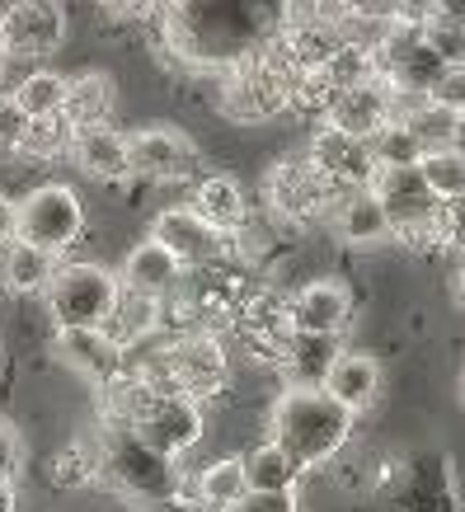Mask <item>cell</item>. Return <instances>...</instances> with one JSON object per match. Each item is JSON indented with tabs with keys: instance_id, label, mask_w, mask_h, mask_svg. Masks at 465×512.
Instances as JSON below:
<instances>
[{
	"instance_id": "83f0119b",
	"label": "cell",
	"mask_w": 465,
	"mask_h": 512,
	"mask_svg": "<svg viewBox=\"0 0 465 512\" xmlns=\"http://www.w3.org/2000/svg\"><path fill=\"white\" fill-rule=\"evenodd\" d=\"M409 132L419 137V146L433 156V151H461L465 146V118L461 113H447L437 104H423L414 118H409Z\"/></svg>"
},
{
	"instance_id": "2e32d148",
	"label": "cell",
	"mask_w": 465,
	"mask_h": 512,
	"mask_svg": "<svg viewBox=\"0 0 465 512\" xmlns=\"http://www.w3.org/2000/svg\"><path fill=\"white\" fill-rule=\"evenodd\" d=\"M339 357H343V339H329V334H292L278 372H282V381H287V390H325L334 367H339Z\"/></svg>"
},
{
	"instance_id": "d4e9b609",
	"label": "cell",
	"mask_w": 465,
	"mask_h": 512,
	"mask_svg": "<svg viewBox=\"0 0 465 512\" xmlns=\"http://www.w3.org/2000/svg\"><path fill=\"white\" fill-rule=\"evenodd\" d=\"M155 329H160V301H146V296H132L123 292V301H118V311H113L109 320V334L123 353H132V348H141V343L151 339Z\"/></svg>"
},
{
	"instance_id": "9c48e42d",
	"label": "cell",
	"mask_w": 465,
	"mask_h": 512,
	"mask_svg": "<svg viewBox=\"0 0 465 512\" xmlns=\"http://www.w3.org/2000/svg\"><path fill=\"white\" fill-rule=\"evenodd\" d=\"M306 160L325 174L339 193H367V188L376 184V174H381V165H376V156H372V141L348 137V132H339V127H329V123H320L310 132Z\"/></svg>"
},
{
	"instance_id": "6da1fadb",
	"label": "cell",
	"mask_w": 465,
	"mask_h": 512,
	"mask_svg": "<svg viewBox=\"0 0 465 512\" xmlns=\"http://www.w3.org/2000/svg\"><path fill=\"white\" fill-rule=\"evenodd\" d=\"M170 47L193 66H235L268 47L264 15L249 5H160Z\"/></svg>"
},
{
	"instance_id": "f1b7e54d",
	"label": "cell",
	"mask_w": 465,
	"mask_h": 512,
	"mask_svg": "<svg viewBox=\"0 0 465 512\" xmlns=\"http://www.w3.org/2000/svg\"><path fill=\"white\" fill-rule=\"evenodd\" d=\"M372 156L381 170H419L428 151H423L419 137L409 132V123H386L372 137Z\"/></svg>"
},
{
	"instance_id": "8fae6325",
	"label": "cell",
	"mask_w": 465,
	"mask_h": 512,
	"mask_svg": "<svg viewBox=\"0 0 465 512\" xmlns=\"http://www.w3.org/2000/svg\"><path fill=\"white\" fill-rule=\"evenodd\" d=\"M287 325H292V334H329V339H343V329L353 325L348 287L334 278L306 282V287L287 301Z\"/></svg>"
},
{
	"instance_id": "d6a6232c",
	"label": "cell",
	"mask_w": 465,
	"mask_h": 512,
	"mask_svg": "<svg viewBox=\"0 0 465 512\" xmlns=\"http://www.w3.org/2000/svg\"><path fill=\"white\" fill-rule=\"evenodd\" d=\"M71 141H76V132H71L66 118H38V123H29V137L19 146V156L52 160V156H62V151H71Z\"/></svg>"
},
{
	"instance_id": "74e56055",
	"label": "cell",
	"mask_w": 465,
	"mask_h": 512,
	"mask_svg": "<svg viewBox=\"0 0 465 512\" xmlns=\"http://www.w3.org/2000/svg\"><path fill=\"white\" fill-rule=\"evenodd\" d=\"M231 512H301V503H296V494H249Z\"/></svg>"
},
{
	"instance_id": "7c38bea8",
	"label": "cell",
	"mask_w": 465,
	"mask_h": 512,
	"mask_svg": "<svg viewBox=\"0 0 465 512\" xmlns=\"http://www.w3.org/2000/svg\"><path fill=\"white\" fill-rule=\"evenodd\" d=\"M320 123L339 127L348 137L372 141L386 123H395V90L386 85V76L372 80V85H353V90H339L329 99V109Z\"/></svg>"
},
{
	"instance_id": "f546056e",
	"label": "cell",
	"mask_w": 465,
	"mask_h": 512,
	"mask_svg": "<svg viewBox=\"0 0 465 512\" xmlns=\"http://www.w3.org/2000/svg\"><path fill=\"white\" fill-rule=\"evenodd\" d=\"M325 76H329V85H334V94L353 90V85H372V80H381V57H376V52H367V47H348V43H343L339 52L325 62Z\"/></svg>"
},
{
	"instance_id": "ac0fdd59",
	"label": "cell",
	"mask_w": 465,
	"mask_h": 512,
	"mask_svg": "<svg viewBox=\"0 0 465 512\" xmlns=\"http://www.w3.org/2000/svg\"><path fill=\"white\" fill-rule=\"evenodd\" d=\"M188 207H193L212 231L231 235V240L249 226V198H245V188L235 184L231 174H212V179H202V184L193 188V202H188Z\"/></svg>"
},
{
	"instance_id": "4316f807",
	"label": "cell",
	"mask_w": 465,
	"mask_h": 512,
	"mask_svg": "<svg viewBox=\"0 0 465 512\" xmlns=\"http://www.w3.org/2000/svg\"><path fill=\"white\" fill-rule=\"evenodd\" d=\"M10 94H15V104L29 113L33 123H38V118H62L66 76H57V71H29Z\"/></svg>"
},
{
	"instance_id": "d590c367",
	"label": "cell",
	"mask_w": 465,
	"mask_h": 512,
	"mask_svg": "<svg viewBox=\"0 0 465 512\" xmlns=\"http://www.w3.org/2000/svg\"><path fill=\"white\" fill-rule=\"evenodd\" d=\"M19 470H24V442H19V433L10 423L0 419V480L15 484Z\"/></svg>"
},
{
	"instance_id": "7a4b0ae2",
	"label": "cell",
	"mask_w": 465,
	"mask_h": 512,
	"mask_svg": "<svg viewBox=\"0 0 465 512\" xmlns=\"http://www.w3.org/2000/svg\"><path fill=\"white\" fill-rule=\"evenodd\" d=\"M353 423L357 419L329 390H282L278 404H273V414H268L273 442H278L301 470H315V466H325V461H334V456L348 447Z\"/></svg>"
},
{
	"instance_id": "e575fe53",
	"label": "cell",
	"mask_w": 465,
	"mask_h": 512,
	"mask_svg": "<svg viewBox=\"0 0 465 512\" xmlns=\"http://www.w3.org/2000/svg\"><path fill=\"white\" fill-rule=\"evenodd\" d=\"M428 104L447 113H461L465 118V66H447V76L437 80V90L428 94Z\"/></svg>"
},
{
	"instance_id": "5bb4252c",
	"label": "cell",
	"mask_w": 465,
	"mask_h": 512,
	"mask_svg": "<svg viewBox=\"0 0 465 512\" xmlns=\"http://www.w3.org/2000/svg\"><path fill=\"white\" fill-rule=\"evenodd\" d=\"M118 278H123V292H132V296H146V301H170L174 292H184L188 268L179 264L160 240L146 235L141 245H132V254H127L123 268H118Z\"/></svg>"
},
{
	"instance_id": "30bf717a",
	"label": "cell",
	"mask_w": 465,
	"mask_h": 512,
	"mask_svg": "<svg viewBox=\"0 0 465 512\" xmlns=\"http://www.w3.org/2000/svg\"><path fill=\"white\" fill-rule=\"evenodd\" d=\"M0 43L10 57H52L66 43V10L52 0L0 5Z\"/></svg>"
},
{
	"instance_id": "f35d334b",
	"label": "cell",
	"mask_w": 465,
	"mask_h": 512,
	"mask_svg": "<svg viewBox=\"0 0 465 512\" xmlns=\"http://www.w3.org/2000/svg\"><path fill=\"white\" fill-rule=\"evenodd\" d=\"M10 245H19V202L0 193V254Z\"/></svg>"
},
{
	"instance_id": "9a60e30c",
	"label": "cell",
	"mask_w": 465,
	"mask_h": 512,
	"mask_svg": "<svg viewBox=\"0 0 465 512\" xmlns=\"http://www.w3.org/2000/svg\"><path fill=\"white\" fill-rule=\"evenodd\" d=\"M57 357L99 390H109L127 372V353L104 329H57Z\"/></svg>"
},
{
	"instance_id": "277c9868",
	"label": "cell",
	"mask_w": 465,
	"mask_h": 512,
	"mask_svg": "<svg viewBox=\"0 0 465 512\" xmlns=\"http://www.w3.org/2000/svg\"><path fill=\"white\" fill-rule=\"evenodd\" d=\"M296 80H301V71L268 38V47L221 71V113L235 123H268L282 109H292Z\"/></svg>"
},
{
	"instance_id": "7bdbcfd3",
	"label": "cell",
	"mask_w": 465,
	"mask_h": 512,
	"mask_svg": "<svg viewBox=\"0 0 465 512\" xmlns=\"http://www.w3.org/2000/svg\"><path fill=\"white\" fill-rule=\"evenodd\" d=\"M461 395H465V376H461Z\"/></svg>"
},
{
	"instance_id": "484cf974",
	"label": "cell",
	"mask_w": 465,
	"mask_h": 512,
	"mask_svg": "<svg viewBox=\"0 0 465 512\" xmlns=\"http://www.w3.org/2000/svg\"><path fill=\"white\" fill-rule=\"evenodd\" d=\"M104 475V442L99 437H76V442H66L57 451V461H52V480L62 484V489H80V484H90Z\"/></svg>"
},
{
	"instance_id": "b9f144b4",
	"label": "cell",
	"mask_w": 465,
	"mask_h": 512,
	"mask_svg": "<svg viewBox=\"0 0 465 512\" xmlns=\"http://www.w3.org/2000/svg\"><path fill=\"white\" fill-rule=\"evenodd\" d=\"M5 62H10V52H5V43H0V76H5Z\"/></svg>"
},
{
	"instance_id": "4fadbf2b",
	"label": "cell",
	"mask_w": 465,
	"mask_h": 512,
	"mask_svg": "<svg viewBox=\"0 0 465 512\" xmlns=\"http://www.w3.org/2000/svg\"><path fill=\"white\" fill-rule=\"evenodd\" d=\"M127 141H132V174L141 179L170 184V179H188L198 165V151L179 127H141Z\"/></svg>"
},
{
	"instance_id": "44dd1931",
	"label": "cell",
	"mask_w": 465,
	"mask_h": 512,
	"mask_svg": "<svg viewBox=\"0 0 465 512\" xmlns=\"http://www.w3.org/2000/svg\"><path fill=\"white\" fill-rule=\"evenodd\" d=\"M325 390L357 419V414H362V409H372L376 395H381V362L367 357V353H343Z\"/></svg>"
},
{
	"instance_id": "8d00e7d4",
	"label": "cell",
	"mask_w": 465,
	"mask_h": 512,
	"mask_svg": "<svg viewBox=\"0 0 465 512\" xmlns=\"http://www.w3.org/2000/svg\"><path fill=\"white\" fill-rule=\"evenodd\" d=\"M442 245L461 249L465 254V198L461 202H442Z\"/></svg>"
},
{
	"instance_id": "8992f818",
	"label": "cell",
	"mask_w": 465,
	"mask_h": 512,
	"mask_svg": "<svg viewBox=\"0 0 465 512\" xmlns=\"http://www.w3.org/2000/svg\"><path fill=\"white\" fill-rule=\"evenodd\" d=\"M264 198L282 221H292V226H315V221L334 217V207H339L343 193L329 184L306 156H287L264 174Z\"/></svg>"
},
{
	"instance_id": "d6986e66",
	"label": "cell",
	"mask_w": 465,
	"mask_h": 512,
	"mask_svg": "<svg viewBox=\"0 0 465 512\" xmlns=\"http://www.w3.org/2000/svg\"><path fill=\"white\" fill-rule=\"evenodd\" d=\"M334 235L348 240V245H381V240H395L390 235V217L381 198H376L372 188L367 193H343L339 207H334V217H329Z\"/></svg>"
},
{
	"instance_id": "52a82bcc",
	"label": "cell",
	"mask_w": 465,
	"mask_h": 512,
	"mask_svg": "<svg viewBox=\"0 0 465 512\" xmlns=\"http://www.w3.org/2000/svg\"><path fill=\"white\" fill-rule=\"evenodd\" d=\"M85 231V207H80L76 188L66 184H38L19 202V240L33 249H47L62 259L66 249Z\"/></svg>"
},
{
	"instance_id": "ba28073f",
	"label": "cell",
	"mask_w": 465,
	"mask_h": 512,
	"mask_svg": "<svg viewBox=\"0 0 465 512\" xmlns=\"http://www.w3.org/2000/svg\"><path fill=\"white\" fill-rule=\"evenodd\" d=\"M151 240H160L188 273H212V268H221L235 254L231 235L212 231L193 207H165V212L151 221Z\"/></svg>"
},
{
	"instance_id": "60d3db41",
	"label": "cell",
	"mask_w": 465,
	"mask_h": 512,
	"mask_svg": "<svg viewBox=\"0 0 465 512\" xmlns=\"http://www.w3.org/2000/svg\"><path fill=\"white\" fill-rule=\"evenodd\" d=\"M456 301L465 306V259H461V268H456Z\"/></svg>"
},
{
	"instance_id": "1f68e13d",
	"label": "cell",
	"mask_w": 465,
	"mask_h": 512,
	"mask_svg": "<svg viewBox=\"0 0 465 512\" xmlns=\"http://www.w3.org/2000/svg\"><path fill=\"white\" fill-rule=\"evenodd\" d=\"M423 179L433 188L437 202H461L465 198V146L461 151H433L423 156Z\"/></svg>"
},
{
	"instance_id": "603a6c76",
	"label": "cell",
	"mask_w": 465,
	"mask_h": 512,
	"mask_svg": "<svg viewBox=\"0 0 465 512\" xmlns=\"http://www.w3.org/2000/svg\"><path fill=\"white\" fill-rule=\"evenodd\" d=\"M245 461V480H249V494H296V484H301V475L306 470L296 466L292 456L268 437V442H259L254 451H245L240 456Z\"/></svg>"
},
{
	"instance_id": "7402d4cb",
	"label": "cell",
	"mask_w": 465,
	"mask_h": 512,
	"mask_svg": "<svg viewBox=\"0 0 465 512\" xmlns=\"http://www.w3.org/2000/svg\"><path fill=\"white\" fill-rule=\"evenodd\" d=\"M57 273H62V259L57 254H47V249H33V245H10L5 254H0V278H5V287L19 296H47V287L57 282Z\"/></svg>"
},
{
	"instance_id": "5b68a950",
	"label": "cell",
	"mask_w": 465,
	"mask_h": 512,
	"mask_svg": "<svg viewBox=\"0 0 465 512\" xmlns=\"http://www.w3.org/2000/svg\"><path fill=\"white\" fill-rule=\"evenodd\" d=\"M123 301V278L104 264H62L57 282L47 287V311L57 329H109Z\"/></svg>"
},
{
	"instance_id": "836d02e7",
	"label": "cell",
	"mask_w": 465,
	"mask_h": 512,
	"mask_svg": "<svg viewBox=\"0 0 465 512\" xmlns=\"http://www.w3.org/2000/svg\"><path fill=\"white\" fill-rule=\"evenodd\" d=\"M29 113L15 104V94H0V151H10V156H19V146H24V137H29Z\"/></svg>"
},
{
	"instance_id": "cb8c5ba5",
	"label": "cell",
	"mask_w": 465,
	"mask_h": 512,
	"mask_svg": "<svg viewBox=\"0 0 465 512\" xmlns=\"http://www.w3.org/2000/svg\"><path fill=\"white\" fill-rule=\"evenodd\" d=\"M240 498H249L245 461L240 456H221L212 466H202V475L193 480V503L202 512H231Z\"/></svg>"
},
{
	"instance_id": "ab89813d",
	"label": "cell",
	"mask_w": 465,
	"mask_h": 512,
	"mask_svg": "<svg viewBox=\"0 0 465 512\" xmlns=\"http://www.w3.org/2000/svg\"><path fill=\"white\" fill-rule=\"evenodd\" d=\"M0 512H19L15 508V484H5V480H0Z\"/></svg>"
},
{
	"instance_id": "e0dca14e",
	"label": "cell",
	"mask_w": 465,
	"mask_h": 512,
	"mask_svg": "<svg viewBox=\"0 0 465 512\" xmlns=\"http://www.w3.org/2000/svg\"><path fill=\"white\" fill-rule=\"evenodd\" d=\"M71 160L90 179H104V184H118V179H132V141L113 127H90V132H76L71 141Z\"/></svg>"
},
{
	"instance_id": "3957f363",
	"label": "cell",
	"mask_w": 465,
	"mask_h": 512,
	"mask_svg": "<svg viewBox=\"0 0 465 512\" xmlns=\"http://www.w3.org/2000/svg\"><path fill=\"white\" fill-rule=\"evenodd\" d=\"M99 442H104V480L127 494L141 508H165V503H179L188 489L179 461L160 456V451L127 423H104L99 428Z\"/></svg>"
},
{
	"instance_id": "4dcf8cb0",
	"label": "cell",
	"mask_w": 465,
	"mask_h": 512,
	"mask_svg": "<svg viewBox=\"0 0 465 512\" xmlns=\"http://www.w3.org/2000/svg\"><path fill=\"white\" fill-rule=\"evenodd\" d=\"M423 43L442 57V66H465V19L456 10H447V5H433Z\"/></svg>"
},
{
	"instance_id": "ffe728a7",
	"label": "cell",
	"mask_w": 465,
	"mask_h": 512,
	"mask_svg": "<svg viewBox=\"0 0 465 512\" xmlns=\"http://www.w3.org/2000/svg\"><path fill=\"white\" fill-rule=\"evenodd\" d=\"M109 113H113V76H104V71H80V76L66 80L62 118L71 123V132L109 127Z\"/></svg>"
}]
</instances>
